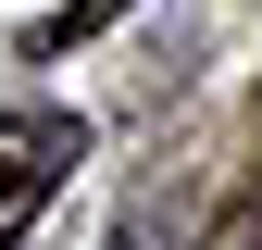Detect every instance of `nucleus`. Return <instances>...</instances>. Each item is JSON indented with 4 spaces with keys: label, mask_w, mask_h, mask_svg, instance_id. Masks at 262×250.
<instances>
[{
    "label": "nucleus",
    "mask_w": 262,
    "mask_h": 250,
    "mask_svg": "<svg viewBox=\"0 0 262 250\" xmlns=\"http://www.w3.org/2000/svg\"><path fill=\"white\" fill-rule=\"evenodd\" d=\"M113 250H150V238H138V225H125V238H113Z\"/></svg>",
    "instance_id": "7ed1b4c3"
},
{
    "label": "nucleus",
    "mask_w": 262,
    "mask_h": 250,
    "mask_svg": "<svg viewBox=\"0 0 262 250\" xmlns=\"http://www.w3.org/2000/svg\"><path fill=\"white\" fill-rule=\"evenodd\" d=\"M113 13H138V0H62V13L38 25V50H75V38H100V25H113Z\"/></svg>",
    "instance_id": "f03ea898"
},
{
    "label": "nucleus",
    "mask_w": 262,
    "mask_h": 250,
    "mask_svg": "<svg viewBox=\"0 0 262 250\" xmlns=\"http://www.w3.org/2000/svg\"><path fill=\"white\" fill-rule=\"evenodd\" d=\"M75 163H88V125L75 113H13V125H0V250L50 213V187Z\"/></svg>",
    "instance_id": "f257e3e1"
}]
</instances>
